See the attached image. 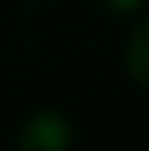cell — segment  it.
<instances>
[{
    "label": "cell",
    "mask_w": 149,
    "mask_h": 151,
    "mask_svg": "<svg viewBox=\"0 0 149 151\" xmlns=\"http://www.w3.org/2000/svg\"><path fill=\"white\" fill-rule=\"evenodd\" d=\"M106 3H109L112 9H121V12H131V9H137V6H143V0H106Z\"/></svg>",
    "instance_id": "obj_3"
},
{
    "label": "cell",
    "mask_w": 149,
    "mask_h": 151,
    "mask_svg": "<svg viewBox=\"0 0 149 151\" xmlns=\"http://www.w3.org/2000/svg\"><path fill=\"white\" fill-rule=\"evenodd\" d=\"M127 68H131V77L137 83L149 86V19L137 25V31L131 34V43H127Z\"/></svg>",
    "instance_id": "obj_2"
},
{
    "label": "cell",
    "mask_w": 149,
    "mask_h": 151,
    "mask_svg": "<svg viewBox=\"0 0 149 151\" xmlns=\"http://www.w3.org/2000/svg\"><path fill=\"white\" fill-rule=\"evenodd\" d=\"M69 142H72V129L65 117L56 111H37L19 133L22 151H65Z\"/></svg>",
    "instance_id": "obj_1"
}]
</instances>
